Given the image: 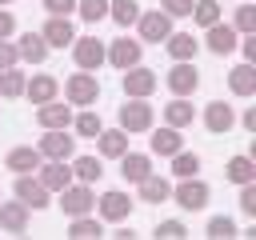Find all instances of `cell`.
Segmentation results:
<instances>
[{
  "label": "cell",
  "mask_w": 256,
  "mask_h": 240,
  "mask_svg": "<svg viewBox=\"0 0 256 240\" xmlns=\"http://www.w3.org/2000/svg\"><path fill=\"white\" fill-rule=\"evenodd\" d=\"M64 96H68V104H84V108H92L96 100H100V80H96V72H72L68 76V84H64Z\"/></svg>",
  "instance_id": "6da1fadb"
},
{
  "label": "cell",
  "mask_w": 256,
  "mask_h": 240,
  "mask_svg": "<svg viewBox=\"0 0 256 240\" xmlns=\"http://www.w3.org/2000/svg\"><path fill=\"white\" fill-rule=\"evenodd\" d=\"M120 88H124V96H132V100H148V96L156 92V72H152V68L132 64V68H124Z\"/></svg>",
  "instance_id": "7a4b0ae2"
},
{
  "label": "cell",
  "mask_w": 256,
  "mask_h": 240,
  "mask_svg": "<svg viewBox=\"0 0 256 240\" xmlns=\"http://www.w3.org/2000/svg\"><path fill=\"white\" fill-rule=\"evenodd\" d=\"M48 136H40V144H36V152L44 156V160H72V152H76V136H64V128H44Z\"/></svg>",
  "instance_id": "3957f363"
},
{
  "label": "cell",
  "mask_w": 256,
  "mask_h": 240,
  "mask_svg": "<svg viewBox=\"0 0 256 240\" xmlns=\"http://www.w3.org/2000/svg\"><path fill=\"white\" fill-rule=\"evenodd\" d=\"M136 24H140V40H148V44H164L168 32H172V16L160 12V8L156 12H140Z\"/></svg>",
  "instance_id": "277c9868"
},
{
  "label": "cell",
  "mask_w": 256,
  "mask_h": 240,
  "mask_svg": "<svg viewBox=\"0 0 256 240\" xmlns=\"http://www.w3.org/2000/svg\"><path fill=\"white\" fill-rule=\"evenodd\" d=\"M164 84H168V88H172L176 96H192V92L200 88V72L192 68V60H176V64L168 68Z\"/></svg>",
  "instance_id": "5b68a950"
},
{
  "label": "cell",
  "mask_w": 256,
  "mask_h": 240,
  "mask_svg": "<svg viewBox=\"0 0 256 240\" xmlns=\"http://www.w3.org/2000/svg\"><path fill=\"white\" fill-rule=\"evenodd\" d=\"M120 128L124 132H148L152 128V104H144V100H132L128 96V104H120Z\"/></svg>",
  "instance_id": "8992f818"
},
{
  "label": "cell",
  "mask_w": 256,
  "mask_h": 240,
  "mask_svg": "<svg viewBox=\"0 0 256 240\" xmlns=\"http://www.w3.org/2000/svg\"><path fill=\"white\" fill-rule=\"evenodd\" d=\"M172 200H176L184 212H200V208L208 204V184H204V180H196V176H184V180H180V188L172 192Z\"/></svg>",
  "instance_id": "52a82bcc"
},
{
  "label": "cell",
  "mask_w": 256,
  "mask_h": 240,
  "mask_svg": "<svg viewBox=\"0 0 256 240\" xmlns=\"http://www.w3.org/2000/svg\"><path fill=\"white\" fill-rule=\"evenodd\" d=\"M104 52H108V48H104L96 36H76V40H72V56H76V64H80L84 72H96V68L104 64Z\"/></svg>",
  "instance_id": "ba28073f"
},
{
  "label": "cell",
  "mask_w": 256,
  "mask_h": 240,
  "mask_svg": "<svg viewBox=\"0 0 256 240\" xmlns=\"http://www.w3.org/2000/svg\"><path fill=\"white\" fill-rule=\"evenodd\" d=\"M92 204H96L92 184H68V188H60V208L68 216H84V212H92Z\"/></svg>",
  "instance_id": "9c48e42d"
},
{
  "label": "cell",
  "mask_w": 256,
  "mask_h": 240,
  "mask_svg": "<svg viewBox=\"0 0 256 240\" xmlns=\"http://www.w3.org/2000/svg\"><path fill=\"white\" fill-rule=\"evenodd\" d=\"M236 40H240V32L232 28V24H208L204 28V44H208V52H216V56H228V52H236Z\"/></svg>",
  "instance_id": "30bf717a"
},
{
  "label": "cell",
  "mask_w": 256,
  "mask_h": 240,
  "mask_svg": "<svg viewBox=\"0 0 256 240\" xmlns=\"http://www.w3.org/2000/svg\"><path fill=\"white\" fill-rule=\"evenodd\" d=\"M232 124H236V112H232V104H224V100H212V104L204 108V128H208L212 136H228V132H232Z\"/></svg>",
  "instance_id": "8fae6325"
},
{
  "label": "cell",
  "mask_w": 256,
  "mask_h": 240,
  "mask_svg": "<svg viewBox=\"0 0 256 240\" xmlns=\"http://www.w3.org/2000/svg\"><path fill=\"white\" fill-rule=\"evenodd\" d=\"M16 200H24L28 208H48V188L32 172H20L16 176Z\"/></svg>",
  "instance_id": "7c38bea8"
},
{
  "label": "cell",
  "mask_w": 256,
  "mask_h": 240,
  "mask_svg": "<svg viewBox=\"0 0 256 240\" xmlns=\"http://www.w3.org/2000/svg\"><path fill=\"white\" fill-rule=\"evenodd\" d=\"M28 228V204L24 200H0V232L20 236Z\"/></svg>",
  "instance_id": "4fadbf2b"
},
{
  "label": "cell",
  "mask_w": 256,
  "mask_h": 240,
  "mask_svg": "<svg viewBox=\"0 0 256 240\" xmlns=\"http://www.w3.org/2000/svg\"><path fill=\"white\" fill-rule=\"evenodd\" d=\"M92 208H96V212H100L104 220H112V224H116V220H128V216H132V200H128L124 192H104V196H100V200H96Z\"/></svg>",
  "instance_id": "5bb4252c"
},
{
  "label": "cell",
  "mask_w": 256,
  "mask_h": 240,
  "mask_svg": "<svg viewBox=\"0 0 256 240\" xmlns=\"http://www.w3.org/2000/svg\"><path fill=\"white\" fill-rule=\"evenodd\" d=\"M140 52H144V48H140V40H128V36H124V40H112V48L104 52V60H112V64L124 72V68L140 64Z\"/></svg>",
  "instance_id": "9a60e30c"
},
{
  "label": "cell",
  "mask_w": 256,
  "mask_h": 240,
  "mask_svg": "<svg viewBox=\"0 0 256 240\" xmlns=\"http://www.w3.org/2000/svg\"><path fill=\"white\" fill-rule=\"evenodd\" d=\"M36 124H40V128H68V124H72V108L60 104V100L36 104Z\"/></svg>",
  "instance_id": "2e32d148"
},
{
  "label": "cell",
  "mask_w": 256,
  "mask_h": 240,
  "mask_svg": "<svg viewBox=\"0 0 256 240\" xmlns=\"http://www.w3.org/2000/svg\"><path fill=\"white\" fill-rule=\"evenodd\" d=\"M40 36H44V44H48V48H64V44H72V40H76V32H72L68 16H48V24L40 28Z\"/></svg>",
  "instance_id": "e0dca14e"
},
{
  "label": "cell",
  "mask_w": 256,
  "mask_h": 240,
  "mask_svg": "<svg viewBox=\"0 0 256 240\" xmlns=\"http://www.w3.org/2000/svg\"><path fill=\"white\" fill-rule=\"evenodd\" d=\"M96 148H100V156H108V160H120V156L128 152V132H124V128H100V136H96Z\"/></svg>",
  "instance_id": "ac0fdd59"
},
{
  "label": "cell",
  "mask_w": 256,
  "mask_h": 240,
  "mask_svg": "<svg viewBox=\"0 0 256 240\" xmlns=\"http://www.w3.org/2000/svg\"><path fill=\"white\" fill-rule=\"evenodd\" d=\"M48 192H60V188H68L72 184V168L64 164V160H48V164H40V176H36Z\"/></svg>",
  "instance_id": "d6986e66"
},
{
  "label": "cell",
  "mask_w": 256,
  "mask_h": 240,
  "mask_svg": "<svg viewBox=\"0 0 256 240\" xmlns=\"http://www.w3.org/2000/svg\"><path fill=\"white\" fill-rule=\"evenodd\" d=\"M148 172H152V156H144V152H124L120 156V176L128 184H140Z\"/></svg>",
  "instance_id": "ffe728a7"
},
{
  "label": "cell",
  "mask_w": 256,
  "mask_h": 240,
  "mask_svg": "<svg viewBox=\"0 0 256 240\" xmlns=\"http://www.w3.org/2000/svg\"><path fill=\"white\" fill-rule=\"evenodd\" d=\"M56 92H60V84H56V76H32L28 84H24V96L32 100V104H48V100H56Z\"/></svg>",
  "instance_id": "44dd1931"
},
{
  "label": "cell",
  "mask_w": 256,
  "mask_h": 240,
  "mask_svg": "<svg viewBox=\"0 0 256 240\" xmlns=\"http://www.w3.org/2000/svg\"><path fill=\"white\" fill-rule=\"evenodd\" d=\"M164 48H168L172 60H192V56L200 52V40H192V32H168Z\"/></svg>",
  "instance_id": "7402d4cb"
},
{
  "label": "cell",
  "mask_w": 256,
  "mask_h": 240,
  "mask_svg": "<svg viewBox=\"0 0 256 240\" xmlns=\"http://www.w3.org/2000/svg\"><path fill=\"white\" fill-rule=\"evenodd\" d=\"M16 56H20V60H28V64H40V60L48 56L44 36H40V32H24V36L16 40Z\"/></svg>",
  "instance_id": "603a6c76"
},
{
  "label": "cell",
  "mask_w": 256,
  "mask_h": 240,
  "mask_svg": "<svg viewBox=\"0 0 256 240\" xmlns=\"http://www.w3.org/2000/svg\"><path fill=\"white\" fill-rule=\"evenodd\" d=\"M152 156H172V152H180L184 148V136H180V128H160V132H152Z\"/></svg>",
  "instance_id": "cb8c5ba5"
},
{
  "label": "cell",
  "mask_w": 256,
  "mask_h": 240,
  "mask_svg": "<svg viewBox=\"0 0 256 240\" xmlns=\"http://www.w3.org/2000/svg\"><path fill=\"white\" fill-rule=\"evenodd\" d=\"M40 164H44V156H40L36 148H28V144H24V148H12V152L4 156V168H12L16 176H20V172H32V168H40Z\"/></svg>",
  "instance_id": "d4e9b609"
},
{
  "label": "cell",
  "mask_w": 256,
  "mask_h": 240,
  "mask_svg": "<svg viewBox=\"0 0 256 240\" xmlns=\"http://www.w3.org/2000/svg\"><path fill=\"white\" fill-rule=\"evenodd\" d=\"M140 200H148V204H164V200H172V184H168L164 176L148 172V176L140 180Z\"/></svg>",
  "instance_id": "484cf974"
},
{
  "label": "cell",
  "mask_w": 256,
  "mask_h": 240,
  "mask_svg": "<svg viewBox=\"0 0 256 240\" xmlns=\"http://www.w3.org/2000/svg\"><path fill=\"white\" fill-rule=\"evenodd\" d=\"M228 88L236 92V96H252L256 92V68L244 60V64H236L232 72H228Z\"/></svg>",
  "instance_id": "4316f807"
},
{
  "label": "cell",
  "mask_w": 256,
  "mask_h": 240,
  "mask_svg": "<svg viewBox=\"0 0 256 240\" xmlns=\"http://www.w3.org/2000/svg\"><path fill=\"white\" fill-rule=\"evenodd\" d=\"M64 236H72V240H96V236H104V228H100V220L96 216H72V224H68V232Z\"/></svg>",
  "instance_id": "83f0119b"
},
{
  "label": "cell",
  "mask_w": 256,
  "mask_h": 240,
  "mask_svg": "<svg viewBox=\"0 0 256 240\" xmlns=\"http://www.w3.org/2000/svg\"><path fill=\"white\" fill-rule=\"evenodd\" d=\"M164 120H168L172 128H188V124L196 120V112H192V104H188L184 96H176L172 104H164Z\"/></svg>",
  "instance_id": "f1b7e54d"
},
{
  "label": "cell",
  "mask_w": 256,
  "mask_h": 240,
  "mask_svg": "<svg viewBox=\"0 0 256 240\" xmlns=\"http://www.w3.org/2000/svg\"><path fill=\"white\" fill-rule=\"evenodd\" d=\"M100 176H104V168H100L96 156H76V160H72V180H80V184H96Z\"/></svg>",
  "instance_id": "f546056e"
},
{
  "label": "cell",
  "mask_w": 256,
  "mask_h": 240,
  "mask_svg": "<svg viewBox=\"0 0 256 240\" xmlns=\"http://www.w3.org/2000/svg\"><path fill=\"white\" fill-rule=\"evenodd\" d=\"M224 176H228L232 184H248V180H256V164H252V156H232V160L224 164Z\"/></svg>",
  "instance_id": "4dcf8cb0"
},
{
  "label": "cell",
  "mask_w": 256,
  "mask_h": 240,
  "mask_svg": "<svg viewBox=\"0 0 256 240\" xmlns=\"http://www.w3.org/2000/svg\"><path fill=\"white\" fill-rule=\"evenodd\" d=\"M24 84H28V76H24L16 64L0 72V96H4V100H16V96H24Z\"/></svg>",
  "instance_id": "1f68e13d"
},
{
  "label": "cell",
  "mask_w": 256,
  "mask_h": 240,
  "mask_svg": "<svg viewBox=\"0 0 256 240\" xmlns=\"http://www.w3.org/2000/svg\"><path fill=\"white\" fill-rule=\"evenodd\" d=\"M108 16H112L120 28H128V24H136L140 4H136V0H112V4H108Z\"/></svg>",
  "instance_id": "d6a6232c"
},
{
  "label": "cell",
  "mask_w": 256,
  "mask_h": 240,
  "mask_svg": "<svg viewBox=\"0 0 256 240\" xmlns=\"http://www.w3.org/2000/svg\"><path fill=\"white\" fill-rule=\"evenodd\" d=\"M172 172H176L180 180H184V176H196V172H200V156H196V152H184V148L172 152Z\"/></svg>",
  "instance_id": "836d02e7"
},
{
  "label": "cell",
  "mask_w": 256,
  "mask_h": 240,
  "mask_svg": "<svg viewBox=\"0 0 256 240\" xmlns=\"http://www.w3.org/2000/svg\"><path fill=\"white\" fill-rule=\"evenodd\" d=\"M188 16H196V24H200V28H208V24H216V20H220V4H216V0H196Z\"/></svg>",
  "instance_id": "e575fe53"
},
{
  "label": "cell",
  "mask_w": 256,
  "mask_h": 240,
  "mask_svg": "<svg viewBox=\"0 0 256 240\" xmlns=\"http://www.w3.org/2000/svg\"><path fill=\"white\" fill-rule=\"evenodd\" d=\"M72 124H76V132H80V136H92V140H96V136H100V128H104V124H100V116H96L92 108H84Z\"/></svg>",
  "instance_id": "d590c367"
},
{
  "label": "cell",
  "mask_w": 256,
  "mask_h": 240,
  "mask_svg": "<svg viewBox=\"0 0 256 240\" xmlns=\"http://www.w3.org/2000/svg\"><path fill=\"white\" fill-rule=\"evenodd\" d=\"M76 12H80L88 24H96V20L108 16V0H76Z\"/></svg>",
  "instance_id": "8d00e7d4"
},
{
  "label": "cell",
  "mask_w": 256,
  "mask_h": 240,
  "mask_svg": "<svg viewBox=\"0 0 256 240\" xmlns=\"http://www.w3.org/2000/svg\"><path fill=\"white\" fill-rule=\"evenodd\" d=\"M208 236H212V240H232V236H240V232H236V224H232L228 216H212V220H208Z\"/></svg>",
  "instance_id": "74e56055"
},
{
  "label": "cell",
  "mask_w": 256,
  "mask_h": 240,
  "mask_svg": "<svg viewBox=\"0 0 256 240\" xmlns=\"http://www.w3.org/2000/svg\"><path fill=\"white\" fill-rule=\"evenodd\" d=\"M232 28H236V32H244V36H248V32H256V8H252V4H240V8H236Z\"/></svg>",
  "instance_id": "f35d334b"
},
{
  "label": "cell",
  "mask_w": 256,
  "mask_h": 240,
  "mask_svg": "<svg viewBox=\"0 0 256 240\" xmlns=\"http://www.w3.org/2000/svg\"><path fill=\"white\" fill-rule=\"evenodd\" d=\"M152 236H156V240H184V236H188V228H184L180 220H160Z\"/></svg>",
  "instance_id": "ab89813d"
},
{
  "label": "cell",
  "mask_w": 256,
  "mask_h": 240,
  "mask_svg": "<svg viewBox=\"0 0 256 240\" xmlns=\"http://www.w3.org/2000/svg\"><path fill=\"white\" fill-rule=\"evenodd\" d=\"M240 212H244L248 220H256V180L240 184Z\"/></svg>",
  "instance_id": "60d3db41"
},
{
  "label": "cell",
  "mask_w": 256,
  "mask_h": 240,
  "mask_svg": "<svg viewBox=\"0 0 256 240\" xmlns=\"http://www.w3.org/2000/svg\"><path fill=\"white\" fill-rule=\"evenodd\" d=\"M44 12L48 16H72L76 12V0H44Z\"/></svg>",
  "instance_id": "b9f144b4"
},
{
  "label": "cell",
  "mask_w": 256,
  "mask_h": 240,
  "mask_svg": "<svg viewBox=\"0 0 256 240\" xmlns=\"http://www.w3.org/2000/svg\"><path fill=\"white\" fill-rule=\"evenodd\" d=\"M192 4H196V0H160V8H164L168 16H188Z\"/></svg>",
  "instance_id": "7bdbcfd3"
},
{
  "label": "cell",
  "mask_w": 256,
  "mask_h": 240,
  "mask_svg": "<svg viewBox=\"0 0 256 240\" xmlns=\"http://www.w3.org/2000/svg\"><path fill=\"white\" fill-rule=\"evenodd\" d=\"M16 60H20V56H16V44H8V40H0V72H4V68H12Z\"/></svg>",
  "instance_id": "ee69618b"
},
{
  "label": "cell",
  "mask_w": 256,
  "mask_h": 240,
  "mask_svg": "<svg viewBox=\"0 0 256 240\" xmlns=\"http://www.w3.org/2000/svg\"><path fill=\"white\" fill-rule=\"evenodd\" d=\"M12 32H16V16H12L8 8H0V40H8Z\"/></svg>",
  "instance_id": "f6af8a7d"
},
{
  "label": "cell",
  "mask_w": 256,
  "mask_h": 240,
  "mask_svg": "<svg viewBox=\"0 0 256 240\" xmlns=\"http://www.w3.org/2000/svg\"><path fill=\"white\" fill-rule=\"evenodd\" d=\"M236 44L244 48V60L252 64V60H256V32H248V36H244V40H236Z\"/></svg>",
  "instance_id": "bcb514c9"
},
{
  "label": "cell",
  "mask_w": 256,
  "mask_h": 240,
  "mask_svg": "<svg viewBox=\"0 0 256 240\" xmlns=\"http://www.w3.org/2000/svg\"><path fill=\"white\" fill-rule=\"evenodd\" d=\"M240 124H244V128H248V132H256V108H248V112H244V116H240Z\"/></svg>",
  "instance_id": "7dc6e473"
},
{
  "label": "cell",
  "mask_w": 256,
  "mask_h": 240,
  "mask_svg": "<svg viewBox=\"0 0 256 240\" xmlns=\"http://www.w3.org/2000/svg\"><path fill=\"white\" fill-rule=\"evenodd\" d=\"M4 4H8V0H0V8H4Z\"/></svg>",
  "instance_id": "c3c4849f"
}]
</instances>
